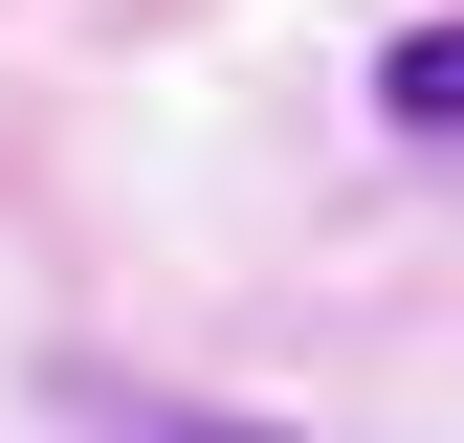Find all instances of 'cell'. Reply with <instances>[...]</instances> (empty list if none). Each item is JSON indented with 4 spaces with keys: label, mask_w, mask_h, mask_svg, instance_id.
I'll use <instances>...</instances> for the list:
<instances>
[{
    "label": "cell",
    "mask_w": 464,
    "mask_h": 443,
    "mask_svg": "<svg viewBox=\"0 0 464 443\" xmlns=\"http://www.w3.org/2000/svg\"><path fill=\"white\" fill-rule=\"evenodd\" d=\"M89 443H287V421H221V399H133V377H89Z\"/></svg>",
    "instance_id": "7a4b0ae2"
},
{
    "label": "cell",
    "mask_w": 464,
    "mask_h": 443,
    "mask_svg": "<svg viewBox=\"0 0 464 443\" xmlns=\"http://www.w3.org/2000/svg\"><path fill=\"white\" fill-rule=\"evenodd\" d=\"M376 133L464 155V23H398V44H376Z\"/></svg>",
    "instance_id": "6da1fadb"
}]
</instances>
